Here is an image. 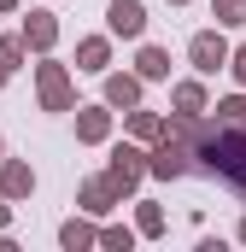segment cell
Returning a JSON list of instances; mask_svg holds the SVG:
<instances>
[{
	"label": "cell",
	"mask_w": 246,
	"mask_h": 252,
	"mask_svg": "<svg viewBox=\"0 0 246 252\" xmlns=\"http://www.w3.org/2000/svg\"><path fill=\"white\" fill-rule=\"evenodd\" d=\"M106 135H112V112L106 106H88L76 118V141H106Z\"/></svg>",
	"instance_id": "9c48e42d"
},
{
	"label": "cell",
	"mask_w": 246,
	"mask_h": 252,
	"mask_svg": "<svg viewBox=\"0 0 246 252\" xmlns=\"http://www.w3.org/2000/svg\"><path fill=\"white\" fill-rule=\"evenodd\" d=\"M217 24H246V0H217Z\"/></svg>",
	"instance_id": "2e32d148"
},
{
	"label": "cell",
	"mask_w": 246,
	"mask_h": 252,
	"mask_svg": "<svg viewBox=\"0 0 246 252\" xmlns=\"http://www.w3.org/2000/svg\"><path fill=\"white\" fill-rule=\"evenodd\" d=\"M135 70H141L147 82H158V76H170V53H164V47H141V59H135Z\"/></svg>",
	"instance_id": "8fae6325"
},
{
	"label": "cell",
	"mask_w": 246,
	"mask_h": 252,
	"mask_svg": "<svg viewBox=\"0 0 246 252\" xmlns=\"http://www.w3.org/2000/svg\"><path fill=\"white\" fill-rule=\"evenodd\" d=\"M170 6H182V0H170Z\"/></svg>",
	"instance_id": "603a6c76"
},
{
	"label": "cell",
	"mask_w": 246,
	"mask_h": 252,
	"mask_svg": "<svg viewBox=\"0 0 246 252\" xmlns=\"http://www.w3.org/2000/svg\"><path fill=\"white\" fill-rule=\"evenodd\" d=\"M118 199H123V193H118V182H112V176H94V182H82V211H94V217H106Z\"/></svg>",
	"instance_id": "5b68a950"
},
{
	"label": "cell",
	"mask_w": 246,
	"mask_h": 252,
	"mask_svg": "<svg viewBox=\"0 0 246 252\" xmlns=\"http://www.w3.org/2000/svg\"><path fill=\"white\" fill-rule=\"evenodd\" d=\"M141 82H147V76H106V106L135 112V106H141Z\"/></svg>",
	"instance_id": "ba28073f"
},
{
	"label": "cell",
	"mask_w": 246,
	"mask_h": 252,
	"mask_svg": "<svg viewBox=\"0 0 246 252\" xmlns=\"http://www.w3.org/2000/svg\"><path fill=\"white\" fill-rule=\"evenodd\" d=\"M176 112H193V118L205 112V88L199 82H176Z\"/></svg>",
	"instance_id": "7c38bea8"
},
{
	"label": "cell",
	"mask_w": 246,
	"mask_h": 252,
	"mask_svg": "<svg viewBox=\"0 0 246 252\" xmlns=\"http://www.w3.org/2000/svg\"><path fill=\"white\" fill-rule=\"evenodd\" d=\"M241 241H246V223H241Z\"/></svg>",
	"instance_id": "7402d4cb"
},
{
	"label": "cell",
	"mask_w": 246,
	"mask_h": 252,
	"mask_svg": "<svg viewBox=\"0 0 246 252\" xmlns=\"http://www.w3.org/2000/svg\"><path fill=\"white\" fill-rule=\"evenodd\" d=\"M106 18H112V35H129V41L147 30V12H141V0H112V12H106Z\"/></svg>",
	"instance_id": "277c9868"
},
{
	"label": "cell",
	"mask_w": 246,
	"mask_h": 252,
	"mask_svg": "<svg viewBox=\"0 0 246 252\" xmlns=\"http://www.w3.org/2000/svg\"><path fill=\"white\" fill-rule=\"evenodd\" d=\"M53 41H59V24H53V12H30V18H24V47L47 53Z\"/></svg>",
	"instance_id": "8992f818"
},
{
	"label": "cell",
	"mask_w": 246,
	"mask_h": 252,
	"mask_svg": "<svg viewBox=\"0 0 246 252\" xmlns=\"http://www.w3.org/2000/svg\"><path fill=\"white\" fill-rule=\"evenodd\" d=\"M141 235H164V211L158 205H141Z\"/></svg>",
	"instance_id": "e0dca14e"
},
{
	"label": "cell",
	"mask_w": 246,
	"mask_h": 252,
	"mask_svg": "<svg viewBox=\"0 0 246 252\" xmlns=\"http://www.w3.org/2000/svg\"><path fill=\"white\" fill-rule=\"evenodd\" d=\"M0 193H6V199H30V193H35V170L18 164V158L0 164Z\"/></svg>",
	"instance_id": "52a82bcc"
},
{
	"label": "cell",
	"mask_w": 246,
	"mask_h": 252,
	"mask_svg": "<svg viewBox=\"0 0 246 252\" xmlns=\"http://www.w3.org/2000/svg\"><path fill=\"white\" fill-rule=\"evenodd\" d=\"M18 59H24V35H18V41H0V82L18 70Z\"/></svg>",
	"instance_id": "5bb4252c"
},
{
	"label": "cell",
	"mask_w": 246,
	"mask_h": 252,
	"mask_svg": "<svg viewBox=\"0 0 246 252\" xmlns=\"http://www.w3.org/2000/svg\"><path fill=\"white\" fill-rule=\"evenodd\" d=\"M59 241H64V247H70V252H76V247H94L100 235H94L88 223H76V217H70V223H64V229H59Z\"/></svg>",
	"instance_id": "4fadbf2b"
},
{
	"label": "cell",
	"mask_w": 246,
	"mask_h": 252,
	"mask_svg": "<svg viewBox=\"0 0 246 252\" xmlns=\"http://www.w3.org/2000/svg\"><path fill=\"white\" fill-rule=\"evenodd\" d=\"M187 59H193V70H199V76H217V70L229 64V41H223L217 30H199V35L187 41Z\"/></svg>",
	"instance_id": "6da1fadb"
},
{
	"label": "cell",
	"mask_w": 246,
	"mask_h": 252,
	"mask_svg": "<svg viewBox=\"0 0 246 252\" xmlns=\"http://www.w3.org/2000/svg\"><path fill=\"white\" fill-rule=\"evenodd\" d=\"M6 223H12V211H6V205H0V229H6Z\"/></svg>",
	"instance_id": "ffe728a7"
},
{
	"label": "cell",
	"mask_w": 246,
	"mask_h": 252,
	"mask_svg": "<svg viewBox=\"0 0 246 252\" xmlns=\"http://www.w3.org/2000/svg\"><path fill=\"white\" fill-rule=\"evenodd\" d=\"M147 170H153V164H147V153H141V147H112V170H106V176L118 182V193H129Z\"/></svg>",
	"instance_id": "7a4b0ae2"
},
{
	"label": "cell",
	"mask_w": 246,
	"mask_h": 252,
	"mask_svg": "<svg viewBox=\"0 0 246 252\" xmlns=\"http://www.w3.org/2000/svg\"><path fill=\"white\" fill-rule=\"evenodd\" d=\"M235 76H241V82H246V47H241V53H235Z\"/></svg>",
	"instance_id": "d6986e66"
},
{
	"label": "cell",
	"mask_w": 246,
	"mask_h": 252,
	"mask_svg": "<svg viewBox=\"0 0 246 252\" xmlns=\"http://www.w3.org/2000/svg\"><path fill=\"white\" fill-rule=\"evenodd\" d=\"M100 247H135V235H129V229H118V223H112V229H100Z\"/></svg>",
	"instance_id": "ac0fdd59"
},
{
	"label": "cell",
	"mask_w": 246,
	"mask_h": 252,
	"mask_svg": "<svg viewBox=\"0 0 246 252\" xmlns=\"http://www.w3.org/2000/svg\"><path fill=\"white\" fill-rule=\"evenodd\" d=\"M35 76H41V106L47 112H70V76H64V64H41Z\"/></svg>",
	"instance_id": "3957f363"
},
{
	"label": "cell",
	"mask_w": 246,
	"mask_h": 252,
	"mask_svg": "<svg viewBox=\"0 0 246 252\" xmlns=\"http://www.w3.org/2000/svg\"><path fill=\"white\" fill-rule=\"evenodd\" d=\"M129 129H135L141 141H153V135H164V124H158L153 112H129Z\"/></svg>",
	"instance_id": "9a60e30c"
},
{
	"label": "cell",
	"mask_w": 246,
	"mask_h": 252,
	"mask_svg": "<svg viewBox=\"0 0 246 252\" xmlns=\"http://www.w3.org/2000/svg\"><path fill=\"white\" fill-rule=\"evenodd\" d=\"M12 6H18V0H0V12H12Z\"/></svg>",
	"instance_id": "44dd1931"
},
{
	"label": "cell",
	"mask_w": 246,
	"mask_h": 252,
	"mask_svg": "<svg viewBox=\"0 0 246 252\" xmlns=\"http://www.w3.org/2000/svg\"><path fill=\"white\" fill-rule=\"evenodd\" d=\"M106 59H112V47H106L100 35H88V41L76 47V70H106Z\"/></svg>",
	"instance_id": "30bf717a"
}]
</instances>
